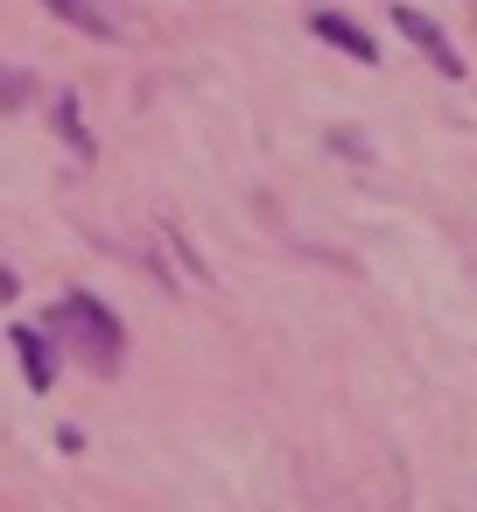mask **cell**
<instances>
[{
	"mask_svg": "<svg viewBox=\"0 0 477 512\" xmlns=\"http://www.w3.org/2000/svg\"><path fill=\"white\" fill-rule=\"evenodd\" d=\"M57 323L85 344V358L99 365V372H113L120 365V351H127V330H120V316L99 302V295H85V288H71L64 302H57Z\"/></svg>",
	"mask_w": 477,
	"mask_h": 512,
	"instance_id": "cell-1",
	"label": "cell"
},
{
	"mask_svg": "<svg viewBox=\"0 0 477 512\" xmlns=\"http://www.w3.org/2000/svg\"><path fill=\"white\" fill-rule=\"evenodd\" d=\"M393 29L435 64V78H463V57H456V43L442 36V22L435 15H421V8H407V0H400V8H393Z\"/></svg>",
	"mask_w": 477,
	"mask_h": 512,
	"instance_id": "cell-2",
	"label": "cell"
},
{
	"mask_svg": "<svg viewBox=\"0 0 477 512\" xmlns=\"http://www.w3.org/2000/svg\"><path fill=\"white\" fill-rule=\"evenodd\" d=\"M309 29H316L330 50H344V57H358V64H379V43H372V36L351 22V15H337V8H316V15H309Z\"/></svg>",
	"mask_w": 477,
	"mask_h": 512,
	"instance_id": "cell-3",
	"label": "cell"
},
{
	"mask_svg": "<svg viewBox=\"0 0 477 512\" xmlns=\"http://www.w3.org/2000/svg\"><path fill=\"white\" fill-rule=\"evenodd\" d=\"M15 351H22V372H29V386L36 393H50V379H57V351H50V337L43 330H15Z\"/></svg>",
	"mask_w": 477,
	"mask_h": 512,
	"instance_id": "cell-4",
	"label": "cell"
},
{
	"mask_svg": "<svg viewBox=\"0 0 477 512\" xmlns=\"http://www.w3.org/2000/svg\"><path fill=\"white\" fill-rule=\"evenodd\" d=\"M43 8L57 15V22H71V29H85V36H99V43H113V22L92 8V0H43Z\"/></svg>",
	"mask_w": 477,
	"mask_h": 512,
	"instance_id": "cell-5",
	"label": "cell"
},
{
	"mask_svg": "<svg viewBox=\"0 0 477 512\" xmlns=\"http://www.w3.org/2000/svg\"><path fill=\"white\" fill-rule=\"evenodd\" d=\"M57 134H64L78 155H92V134H85V120H78V99H71V92L57 99Z\"/></svg>",
	"mask_w": 477,
	"mask_h": 512,
	"instance_id": "cell-6",
	"label": "cell"
},
{
	"mask_svg": "<svg viewBox=\"0 0 477 512\" xmlns=\"http://www.w3.org/2000/svg\"><path fill=\"white\" fill-rule=\"evenodd\" d=\"M29 92H36V78H29V71H8V64H0V113L29 106Z\"/></svg>",
	"mask_w": 477,
	"mask_h": 512,
	"instance_id": "cell-7",
	"label": "cell"
}]
</instances>
